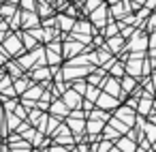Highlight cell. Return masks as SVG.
Wrapping results in <instances>:
<instances>
[{
	"label": "cell",
	"instance_id": "cell-1",
	"mask_svg": "<svg viewBox=\"0 0 156 152\" xmlns=\"http://www.w3.org/2000/svg\"><path fill=\"white\" fill-rule=\"evenodd\" d=\"M24 7H26L28 11H32V9H34V5H32V0H24Z\"/></svg>",
	"mask_w": 156,
	"mask_h": 152
},
{
	"label": "cell",
	"instance_id": "cell-2",
	"mask_svg": "<svg viewBox=\"0 0 156 152\" xmlns=\"http://www.w3.org/2000/svg\"><path fill=\"white\" fill-rule=\"evenodd\" d=\"M62 26H64V28H71V26H73V20H66V17H64V20H62Z\"/></svg>",
	"mask_w": 156,
	"mask_h": 152
}]
</instances>
